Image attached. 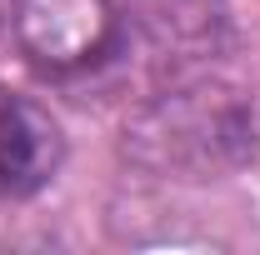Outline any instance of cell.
Instances as JSON below:
<instances>
[{"instance_id":"obj_4","label":"cell","mask_w":260,"mask_h":255,"mask_svg":"<svg viewBox=\"0 0 260 255\" xmlns=\"http://www.w3.org/2000/svg\"><path fill=\"white\" fill-rule=\"evenodd\" d=\"M140 35L150 40V60L160 70H185V65L210 60L225 40V15L210 10V0H140L135 10Z\"/></svg>"},{"instance_id":"obj_2","label":"cell","mask_w":260,"mask_h":255,"mask_svg":"<svg viewBox=\"0 0 260 255\" xmlns=\"http://www.w3.org/2000/svg\"><path fill=\"white\" fill-rule=\"evenodd\" d=\"M10 20L30 65L50 75L90 70L120 40V15L110 0H15Z\"/></svg>"},{"instance_id":"obj_1","label":"cell","mask_w":260,"mask_h":255,"mask_svg":"<svg viewBox=\"0 0 260 255\" xmlns=\"http://www.w3.org/2000/svg\"><path fill=\"white\" fill-rule=\"evenodd\" d=\"M260 150L255 100L225 85H170L125 125V155L155 175L215 180Z\"/></svg>"},{"instance_id":"obj_3","label":"cell","mask_w":260,"mask_h":255,"mask_svg":"<svg viewBox=\"0 0 260 255\" xmlns=\"http://www.w3.org/2000/svg\"><path fill=\"white\" fill-rule=\"evenodd\" d=\"M65 160V135L30 95L0 85V195L20 200L55 180Z\"/></svg>"}]
</instances>
